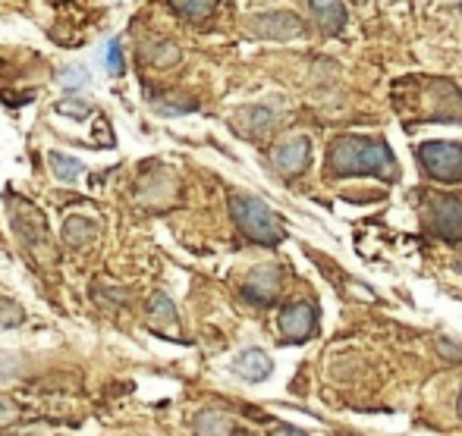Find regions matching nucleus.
<instances>
[{"mask_svg":"<svg viewBox=\"0 0 462 436\" xmlns=\"http://www.w3.org/2000/svg\"><path fill=\"white\" fill-rule=\"evenodd\" d=\"M243 120H245V129H252V132H264V129L274 123V114H271L268 107H249L243 114Z\"/></svg>","mask_w":462,"mask_h":436,"instance_id":"dca6fc26","label":"nucleus"},{"mask_svg":"<svg viewBox=\"0 0 462 436\" xmlns=\"http://www.w3.org/2000/svg\"><path fill=\"white\" fill-rule=\"evenodd\" d=\"M230 213H233V223L243 230L245 239L258 245H277L283 239V226L274 217L268 204L255 195H243V192H233L230 195Z\"/></svg>","mask_w":462,"mask_h":436,"instance_id":"f03ea898","label":"nucleus"},{"mask_svg":"<svg viewBox=\"0 0 462 436\" xmlns=\"http://www.w3.org/2000/svg\"><path fill=\"white\" fill-rule=\"evenodd\" d=\"M324 173L330 179H346V176H377V179L393 182L400 176L393 151L383 139L374 135H337L328 145V164Z\"/></svg>","mask_w":462,"mask_h":436,"instance_id":"f257e3e1","label":"nucleus"},{"mask_svg":"<svg viewBox=\"0 0 462 436\" xmlns=\"http://www.w3.org/2000/svg\"><path fill=\"white\" fill-rule=\"evenodd\" d=\"M309 10L324 35H340L346 25V6L343 0H309Z\"/></svg>","mask_w":462,"mask_h":436,"instance_id":"9b49d317","label":"nucleus"},{"mask_svg":"<svg viewBox=\"0 0 462 436\" xmlns=\"http://www.w3.org/2000/svg\"><path fill=\"white\" fill-rule=\"evenodd\" d=\"M63 239L69 249H86L95 239V223L86 217H67L63 220Z\"/></svg>","mask_w":462,"mask_h":436,"instance_id":"f8f14e48","label":"nucleus"},{"mask_svg":"<svg viewBox=\"0 0 462 436\" xmlns=\"http://www.w3.org/2000/svg\"><path fill=\"white\" fill-rule=\"evenodd\" d=\"M233 374L243 377L245 383H262L274 374V361H271V355H264L262 349H245L243 355H236V361H233Z\"/></svg>","mask_w":462,"mask_h":436,"instance_id":"9d476101","label":"nucleus"},{"mask_svg":"<svg viewBox=\"0 0 462 436\" xmlns=\"http://www.w3.org/2000/svg\"><path fill=\"white\" fill-rule=\"evenodd\" d=\"M63 86H67L69 91H79V88H86L88 86V69L86 67H69V69H63Z\"/></svg>","mask_w":462,"mask_h":436,"instance_id":"a211bd4d","label":"nucleus"},{"mask_svg":"<svg viewBox=\"0 0 462 436\" xmlns=\"http://www.w3.org/2000/svg\"><path fill=\"white\" fill-rule=\"evenodd\" d=\"M459 414H462V393H459Z\"/></svg>","mask_w":462,"mask_h":436,"instance_id":"412c9836","label":"nucleus"},{"mask_svg":"<svg viewBox=\"0 0 462 436\" xmlns=\"http://www.w3.org/2000/svg\"><path fill=\"white\" fill-rule=\"evenodd\" d=\"M152 321H167V323H173V327H177V311H173V304H171V298L164 295V292H158V295L152 298Z\"/></svg>","mask_w":462,"mask_h":436,"instance_id":"f3484780","label":"nucleus"},{"mask_svg":"<svg viewBox=\"0 0 462 436\" xmlns=\"http://www.w3.org/2000/svg\"><path fill=\"white\" fill-rule=\"evenodd\" d=\"M277 327H280V340L283 342H305L318 327V311L311 308L309 302H296V304H286L277 317Z\"/></svg>","mask_w":462,"mask_h":436,"instance_id":"423d86ee","label":"nucleus"},{"mask_svg":"<svg viewBox=\"0 0 462 436\" xmlns=\"http://www.w3.org/2000/svg\"><path fill=\"white\" fill-rule=\"evenodd\" d=\"M104 63H107V69H110L114 76H120V73H123V44L116 41V38L107 44V57H104Z\"/></svg>","mask_w":462,"mask_h":436,"instance_id":"6ab92c4d","label":"nucleus"},{"mask_svg":"<svg viewBox=\"0 0 462 436\" xmlns=\"http://www.w3.org/2000/svg\"><path fill=\"white\" fill-rule=\"evenodd\" d=\"M311 160V141L309 135H292L274 151V167L283 176H302Z\"/></svg>","mask_w":462,"mask_h":436,"instance_id":"1a4fd4ad","label":"nucleus"},{"mask_svg":"<svg viewBox=\"0 0 462 436\" xmlns=\"http://www.w3.org/2000/svg\"><path fill=\"white\" fill-rule=\"evenodd\" d=\"M230 418L220 412H201L195 418V433L199 436H230Z\"/></svg>","mask_w":462,"mask_h":436,"instance_id":"ddd939ff","label":"nucleus"},{"mask_svg":"<svg viewBox=\"0 0 462 436\" xmlns=\"http://www.w3.org/2000/svg\"><path fill=\"white\" fill-rule=\"evenodd\" d=\"M173 10L180 13V16L186 19H205L214 13V6H217V0H171Z\"/></svg>","mask_w":462,"mask_h":436,"instance_id":"2eb2a0df","label":"nucleus"},{"mask_svg":"<svg viewBox=\"0 0 462 436\" xmlns=\"http://www.w3.org/2000/svg\"><path fill=\"white\" fill-rule=\"evenodd\" d=\"M245 25H249L252 35L271 38V41H292V38H299L305 32V19L290 10L258 13V16H252Z\"/></svg>","mask_w":462,"mask_h":436,"instance_id":"20e7f679","label":"nucleus"},{"mask_svg":"<svg viewBox=\"0 0 462 436\" xmlns=\"http://www.w3.org/2000/svg\"><path fill=\"white\" fill-rule=\"evenodd\" d=\"M349 4H365V0H349Z\"/></svg>","mask_w":462,"mask_h":436,"instance_id":"4be33fe9","label":"nucleus"},{"mask_svg":"<svg viewBox=\"0 0 462 436\" xmlns=\"http://www.w3.org/2000/svg\"><path fill=\"white\" fill-rule=\"evenodd\" d=\"M48 164H51V170H54V176L60 182H73V179H79L82 176V160H76V158H67V154H60V151H51L48 154Z\"/></svg>","mask_w":462,"mask_h":436,"instance_id":"4468645a","label":"nucleus"},{"mask_svg":"<svg viewBox=\"0 0 462 436\" xmlns=\"http://www.w3.org/2000/svg\"><path fill=\"white\" fill-rule=\"evenodd\" d=\"M419 164L431 179L444 182V186H457L462 179V145L457 141H425L419 148Z\"/></svg>","mask_w":462,"mask_h":436,"instance_id":"7ed1b4c3","label":"nucleus"},{"mask_svg":"<svg viewBox=\"0 0 462 436\" xmlns=\"http://www.w3.org/2000/svg\"><path fill=\"white\" fill-rule=\"evenodd\" d=\"M431 230L444 242H462V201L453 195H438L431 201Z\"/></svg>","mask_w":462,"mask_h":436,"instance_id":"0eeeda50","label":"nucleus"},{"mask_svg":"<svg viewBox=\"0 0 462 436\" xmlns=\"http://www.w3.org/2000/svg\"><path fill=\"white\" fill-rule=\"evenodd\" d=\"M283 292V270L280 267H258L243 283V295L252 304H271Z\"/></svg>","mask_w":462,"mask_h":436,"instance_id":"6e6552de","label":"nucleus"},{"mask_svg":"<svg viewBox=\"0 0 462 436\" xmlns=\"http://www.w3.org/2000/svg\"><path fill=\"white\" fill-rule=\"evenodd\" d=\"M271 436H309V433L296 431V427H274V431H271Z\"/></svg>","mask_w":462,"mask_h":436,"instance_id":"aec40b11","label":"nucleus"},{"mask_svg":"<svg viewBox=\"0 0 462 436\" xmlns=\"http://www.w3.org/2000/svg\"><path fill=\"white\" fill-rule=\"evenodd\" d=\"M10 217H13L16 232L23 236V242L29 245V249L48 251V220H44L42 211H35L25 198H13L10 201Z\"/></svg>","mask_w":462,"mask_h":436,"instance_id":"39448f33","label":"nucleus"}]
</instances>
